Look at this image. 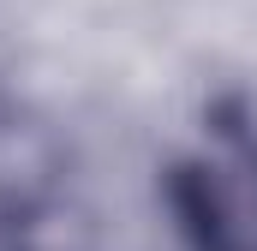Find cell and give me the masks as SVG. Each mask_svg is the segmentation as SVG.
<instances>
[{"instance_id": "cell-1", "label": "cell", "mask_w": 257, "mask_h": 251, "mask_svg": "<svg viewBox=\"0 0 257 251\" xmlns=\"http://www.w3.org/2000/svg\"><path fill=\"white\" fill-rule=\"evenodd\" d=\"M197 215L215 251H257V168L251 162H209L197 186Z\"/></svg>"}]
</instances>
